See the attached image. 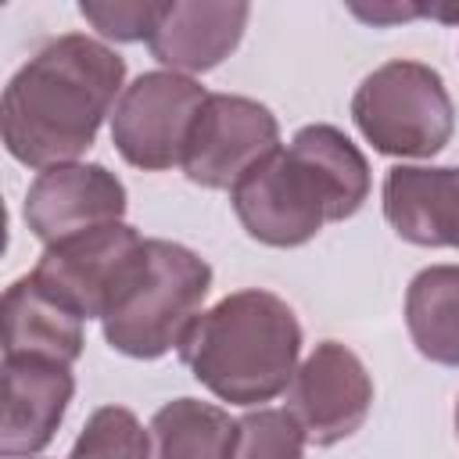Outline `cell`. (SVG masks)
Returning <instances> with one entry per match:
<instances>
[{
	"label": "cell",
	"mask_w": 459,
	"mask_h": 459,
	"mask_svg": "<svg viewBox=\"0 0 459 459\" xmlns=\"http://www.w3.org/2000/svg\"><path fill=\"white\" fill-rule=\"evenodd\" d=\"M75 394L72 366L29 355H4V416H0V455L32 459L39 455Z\"/></svg>",
	"instance_id": "8fae6325"
},
{
	"label": "cell",
	"mask_w": 459,
	"mask_h": 459,
	"mask_svg": "<svg viewBox=\"0 0 459 459\" xmlns=\"http://www.w3.org/2000/svg\"><path fill=\"white\" fill-rule=\"evenodd\" d=\"M351 118L387 158H434L455 133V104L441 72L409 57L373 68L355 86Z\"/></svg>",
	"instance_id": "5b68a950"
},
{
	"label": "cell",
	"mask_w": 459,
	"mask_h": 459,
	"mask_svg": "<svg viewBox=\"0 0 459 459\" xmlns=\"http://www.w3.org/2000/svg\"><path fill=\"white\" fill-rule=\"evenodd\" d=\"M387 226L416 247H459V165H394L380 190Z\"/></svg>",
	"instance_id": "4fadbf2b"
},
{
	"label": "cell",
	"mask_w": 459,
	"mask_h": 459,
	"mask_svg": "<svg viewBox=\"0 0 459 459\" xmlns=\"http://www.w3.org/2000/svg\"><path fill=\"white\" fill-rule=\"evenodd\" d=\"M129 208L126 183L100 161H72L36 172L29 183L22 219L29 233L50 247L86 230L122 222Z\"/></svg>",
	"instance_id": "30bf717a"
},
{
	"label": "cell",
	"mask_w": 459,
	"mask_h": 459,
	"mask_svg": "<svg viewBox=\"0 0 459 459\" xmlns=\"http://www.w3.org/2000/svg\"><path fill=\"white\" fill-rule=\"evenodd\" d=\"M208 100L194 75L169 68L140 72L111 111V143L126 165L143 172H169L183 165L190 129Z\"/></svg>",
	"instance_id": "8992f818"
},
{
	"label": "cell",
	"mask_w": 459,
	"mask_h": 459,
	"mask_svg": "<svg viewBox=\"0 0 459 459\" xmlns=\"http://www.w3.org/2000/svg\"><path fill=\"white\" fill-rule=\"evenodd\" d=\"M247 18L251 7L244 0H169L147 50L169 72L201 75L240 47Z\"/></svg>",
	"instance_id": "7c38bea8"
},
{
	"label": "cell",
	"mask_w": 459,
	"mask_h": 459,
	"mask_svg": "<svg viewBox=\"0 0 459 459\" xmlns=\"http://www.w3.org/2000/svg\"><path fill=\"white\" fill-rule=\"evenodd\" d=\"M305 430L294 412L283 409H251L237 420L233 459H305Z\"/></svg>",
	"instance_id": "ac0fdd59"
},
{
	"label": "cell",
	"mask_w": 459,
	"mask_h": 459,
	"mask_svg": "<svg viewBox=\"0 0 459 459\" xmlns=\"http://www.w3.org/2000/svg\"><path fill=\"white\" fill-rule=\"evenodd\" d=\"M126 90V61L86 32L43 43L4 86V147L25 169L79 161Z\"/></svg>",
	"instance_id": "6da1fadb"
},
{
	"label": "cell",
	"mask_w": 459,
	"mask_h": 459,
	"mask_svg": "<svg viewBox=\"0 0 459 459\" xmlns=\"http://www.w3.org/2000/svg\"><path fill=\"white\" fill-rule=\"evenodd\" d=\"M68 459H154L151 430L126 405H100L79 430Z\"/></svg>",
	"instance_id": "e0dca14e"
},
{
	"label": "cell",
	"mask_w": 459,
	"mask_h": 459,
	"mask_svg": "<svg viewBox=\"0 0 459 459\" xmlns=\"http://www.w3.org/2000/svg\"><path fill=\"white\" fill-rule=\"evenodd\" d=\"M287 409L312 445L330 448L366 423L373 409V377L348 344L319 341L287 387Z\"/></svg>",
	"instance_id": "9c48e42d"
},
{
	"label": "cell",
	"mask_w": 459,
	"mask_h": 459,
	"mask_svg": "<svg viewBox=\"0 0 459 459\" xmlns=\"http://www.w3.org/2000/svg\"><path fill=\"white\" fill-rule=\"evenodd\" d=\"M212 290V265L186 244L147 237L143 262L115 308L100 319L104 341L129 359H161L179 348Z\"/></svg>",
	"instance_id": "277c9868"
},
{
	"label": "cell",
	"mask_w": 459,
	"mask_h": 459,
	"mask_svg": "<svg viewBox=\"0 0 459 459\" xmlns=\"http://www.w3.org/2000/svg\"><path fill=\"white\" fill-rule=\"evenodd\" d=\"M179 359L219 402L255 409L290 387L301 366V323L280 294L244 287L190 323Z\"/></svg>",
	"instance_id": "3957f363"
},
{
	"label": "cell",
	"mask_w": 459,
	"mask_h": 459,
	"mask_svg": "<svg viewBox=\"0 0 459 459\" xmlns=\"http://www.w3.org/2000/svg\"><path fill=\"white\" fill-rule=\"evenodd\" d=\"M276 147H283L280 122L262 100L240 93H208L179 169L204 190H233L240 176H247Z\"/></svg>",
	"instance_id": "ba28073f"
},
{
	"label": "cell",
	"mask_w": 459,
	"mask_h": 459,
	"mask_svg": "<svg viewBox=\"0 0 459 459\" xmlns=\"http://www.w3.org/2000/svg\"><path fill=\"white\" fill-rule=\"evenodd\" d=\"M405 326L423 359L459 366V265H427L409 280Z\"/></svg>",
	"instance_id": "9a60e30c"
},
{
	"label": "cell",
	"mask_w": 459,
	"mask_h": 459,
	"mask_svg": "<svg viewBox=\"0 0 459 459\" xmlns=\"http://www.w3.org/2000/svg\"><path fill=\"white\" fill-rule=\"evenodd\" d=\"M455 437H459V398H455Z\"/></svg>",
	"instance_id": "44dd1931"
},
{
	"label": "cell",
	"mask_w": 459,
	"mask_h": 459,
	"mask_svg": "<svg viewBox=\"0 0 459 459\" xmlns=\"http://www.w3.org/2000/svg\"><path fill=\"white\" fill-rule=\"evenodd\" d=\"M373 186L366 154L326 122L301 126L230 190L244 233L265 247H301L326 222L351 219Z\"/></svg>",
	"instance_id": "7a4b0ae2"
},
{
	"label": "cell",
	"mask_w": 459,
	"mask_h": 459,
	"mask_svg": "<svg viewBox=\"0 0 459 459\" xmlns=\"http://www.w3.org/2000/svg\"><path fill=\"white\" fill-rule=\"evenodd\" d=\"M143 244L147 237H140L136 226L108 222L43 247L32 276L50 298H57L82 323L104 319L129 287V280L136 276L143 262Z\"/></svg>",
	"instance_id": "52a82bcc"
},
{
	"label": "cell",
	"mask_w": 459,
	"mask_h": 459,
	"mask_svg": "<svg viewBox=\"0 0 459 459\" xmlns=\"http://www.w3.org/2000/svg\"><path fill=\"white\" fill-rule=\"evenodd\" d=\"M355 18L369 22V25H394V22H409V18H441V22H459V7H434V4H351L348 7Z\"/></svg>",
	"instance_id": "ffe728a7"
},
{
	"label": "cell",
	"mask_w": 459,
	"mask_h": 459,
	"mask_svg": "<svg viewBox=\"0 0 459 459\" xmlns=\"http://www.w3.org/2000/svg\"><path fill=\"white\" fill-rule=\"evenodd\" d=\"M154 459H233L237 420L201 398H172L151 416Z\"/></svg>",
	"instance_id": "2e32d148"
},
{
	"label": "cell",
	"mask_w": 459,
	"mask_h": 459,
	"mask_svg": "<svg viewBox=\"0 0 459 459\" xmlns=\"http://www.w3.org/2000/svg\"><path fill=\"white\" fill-rule=\"evenodd\" d=\"M165 4L154 0H82L79 14L115 43H147Z\"/></svg>",
	"instance_id": "d6986e66"
},
{
	"label": "cell",
	"mask_w": 459,
	"mask_h": 459,
	"mask_svg": "<svg viewBox=\"0 0 459 459\" xmlns=\"http://www.w3.org/2000/svg\"><path fill=\"white\" fill-rule=\"evenodd\" d=\"M4 316V355H29L72 366L82 355V319L50 298L32 273L18 276L0 301Z\"/></svg>",
	"instance_id": "5bb4252c"
}]
</instances>
